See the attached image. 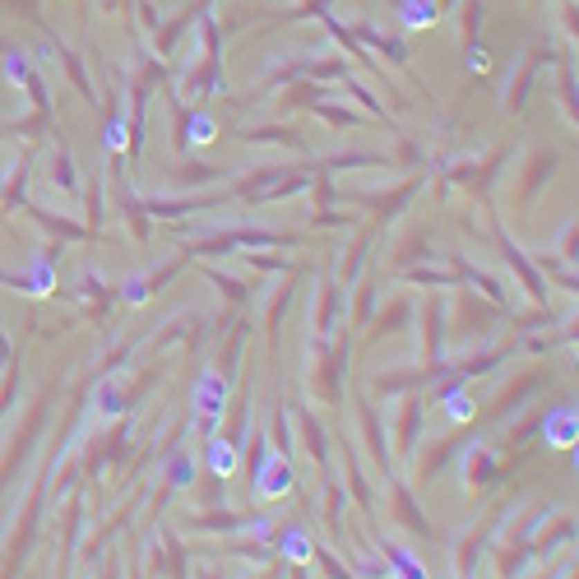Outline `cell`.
Returning a JSON list of instances; mask_svg holds the SVG:
<instances>
[{"label":"cell","instance_id":"52a82bcc","mask_svg":"<svg viewBox=\"0 0 579 579\" xmlns=\"http://www.w3.org/2000/svg\"><path fill=\"white\" fill-rule=\"evenodd\" d=\"M5 75H10V79H24V61H15V56H10V61H5Z\"/></svg>","mask_w":579,"mask_h":579},{"label":"cell","instance_id":"7a4b0ae2","mask_svg":"<svg viewBox=\"0 0 579 579\" xmlns=\"http://www.w3.org/2000/svg\"><path fill=\"white\" fill-rule=\"evenodd\" d=\"M436 24V0H403V28H431Z\"/></svg>","mask_w":579,"mask_h":579},{"label":"cell","instance_id":"277c9868","mask_svg":"<svg viewBox=\"0 0 579 579\" xmlns=\"http://www.w3.org/2000/svg\"><path fill=\"white\" fill-rule=\"evenodd\" d=\"M445 412H450L454 422H468L477 408H472V398H468V394H450V398H445Z\"/></svg>","mask_w":579,"mask_h":579},{"label":"cell","instance_id":"8992f818","mask_svg":"<svg viewBox=\"0 0 579 579\" xmlns=\"http://www.w3.org/2000/svg\"><path fill=\"white\" fill-rule=\"evenodd\" d=\"M121 139H125V125H121V121H111V125H107V144H111V153H121Z\"/></svg>","mask_w":579,"mask_h":579},{"label":"cell","instance_id":"ba28073f","mask_svg":"<svg viewBox=\"0 0 579 579\" xmlns=\"http://www.w3.org/2000/svg\"><path fill=\"white\" fill-rule=\"evenodd\" d=\"M468 61H472V70H487V51H482V46H472Z\"/></svg>","mask_w":579,"mask_h":579},{"label":"cell","instance_id":"6da1fadb","mask_svg":"<svg viewBox=\"0 0 579 579\" xmlns=\"http://www.w3.org/2000/svg\"><path fill=\"white\" fill-rule=\"evenodd\" d=\"M288 487H292L288 468L269 459V463H264V472H259V487H255V491H259V496H288Z\"/></svg>","mask_w":579,"mask_h":579},{"label":"cell","instance_id":"3957f363","mask_svg":"<svg viewBox=\"0 0 579 579\" xmlns=\"http://www.w3.org/2000/svg\"><path fill=\"white\" fill-rule=\"evenodd\" d=\"M232 463H237V459H232V445L228 441H214V445H209V468H214L218 477H228Z\"/></svg>","mask_w":579,"mask_h":579},{"label":"cell","instance_id":"5b68a950","mask_svg":"<svg viewBox=\"0 0 579 579\" xmlns=\"http://www.w3.org/2000/svg\"><path fill=\"white\" fill-rule=\"evenodd\" d=\"M214 135H218V130H214L209 116H195V121H190V144H209Z\"/></svg>","mask_w":579,"mask_h":579}]
</instances>
